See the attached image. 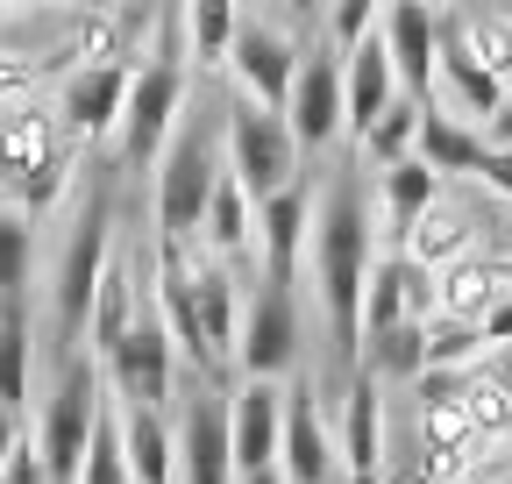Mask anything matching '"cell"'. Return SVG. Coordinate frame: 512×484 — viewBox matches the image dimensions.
Returning a JSON list of instances; mask_svg holds the SVG:
<instances>
[{
    "instance_id": "9",
    "label": "cell",
    "mask_w": 512,
    "mask_h": 484,
    "mask_svg": "<svg viewBox=\"0 0 512 484\" xmlns=\"http://www.w3.org/2000/svg\"><path fill=\"white\" fill-rule=\"evenodd\" d=\"M171 378H178V349H171V328H164V314L143 299V314H136V328L121 335V349L107 356V385H114V399L121 406H143V413H164V399H171Z\"/></svg>"
},
{
    "instance_id": "32",
    "label": "cell",
    "mask_w": 512,
    "mask_h": 484,
    "mask_svg": "<svg viewBox=\"0 0 512 484\" xmlns=\"http://www.w3.org/2000/svg\"><path fill=\"white\" fill-rule=\"evenodd\" d=\"M420 121H427V107H413V100L399 93L392 107H384V121H377V129H370L356 150H363L377 171H392V164H406V157L420 150Z\"/></svg>"
},
{
    "instance_id": "24",
    "label": "cell",
    "mask_w": 512,
    "mask_h": 484,
    "mask_svg": "<svg viewBox=\"0 0 512 484\" xmlns=\"http://www.w3.org/2000/svg\"><path fill=\"white\" fill-rule=\"evenodd\" d=\"M498 264L491 257H463V264H448L434 271V321H463V328H484V314L498 307Z\"/></svg>"
},
{
    "instance_id": "18",
    "label": "cell",
    "mask_w": 512,
    "mask_h": 484,
    "mask_svg": "<svg viewBox=\"0 0 512 484\" xmlns=\"http://www.w3.org/2000/svg\"><path fill=\"white\" fill-rule=\"evenodd\" d=\"M306 242H313V186H285L278 200L256 207V250H264V278L271 285H292L299 264H306Z\"/></svg>"
},
{
    "instance_id": "27",
    "label": "cell",
    "mask_w": 512,
    "mask_h": 484,
    "mask_svg": "<svg viewBox=\"0 0 512 484\" xmlns=\"http://www.w3.org/2000/svg\"><path fill=\"white\" fill-rule=\"evenodd\" d=\"M434 22H441V36L456 43L470 65H484L505 86V72H512V15L505 8H456V15H434Z\"/></svg>"
},
{
    "instance_id": "1",
    "label": "cell",
    "mask_w": 512,
    "mask_h": 484,
    "mask_svg": "<svg viewBox=\"0 0 512 484\" xmlns=\"http://www.w3.org/2000/svg\"><path fill=\"white\" fill-rule=\"evenodd\" d=\"M306 264H313V299H320V321H328L342 385H349L356 356H363V285L377 264V214H370V193H363L356 171H335L328 193H313Z\"/></svg>"
},
{
    "instance_id": "33",
    "label": "cell",
    "mask_w": 512,
    "mask_h": 484,
    "mask_svg": "<svg viewBox=\"0 0 512 484\" xmlns=\"http://www.w3.org/2000/svg\"><path fill=\"white\" fill-rule=\"evenodd\" d=\"M22 399H29V314L15 299V307H0V406L22 413Z\"/></svg>"
},
{
    "instance_id": "22",
    "label": "cell",
    "mask_w": 512,
    "mask_h": 484,
    "mask_svg": "<svg viewBox=\"0 0 512 484\" xmlns=\"http://www.w3.org/2000/svg\"><path fill=\"white\" fill-rule=\"evenodd\" d=\"M136 314H143V285H136V264H128V250H114V257H107V271H100V292H93L86 349L107 363V356L121 349V335L136 328Z\"/></svg>"
},
{
    "instance_id": "29",
    "label": "cell",
    "mask_w": 512,
    "mask_h": 484,
    "mask_svg": "<svg viewBox=\"0 0 512 484\" xmlns=\"http://www.w3.org/2000/svg\"><path fill=\"white\" fill-rule=\"evenodd\" d=\"M200 242H207V257H214V264H235V257L256 250V200L235 186L228 171H221V186H214V200H207Z\"/></svg>"
},
{
    "instance_id": "25",
    "label": "cell",
    "mask_w": 512,
    "mask_h": 484,
    "mask_svg": "<svg viewBox=\"0 0 512 484\" xmlns=\"http://www.w3.org/2000/svg\"><path fill=\"white\" fill-rule=\"evenodd\" d=\"M121 456H128V484H178V435L164 428V413L121 406Z\"/></svg>"
},
{
    "instance_id": "19",
    "label": "cell",
    "mask_w": 512,
    "mask_h": 484,
    "mask_svg": "<svg viewBox=\"0 0 512 484\" xmlns=\"http://www.w3.org/2000/svg\"><path fill=\"white\" fill-rule=\"evenodd\" d=\"M342 477L349 484H384V385L377 378H349L342 385Z\"/></svg>"
},
{
    "instance_id": "36",
    "label": "cell",
    "mask_w": 512,
    "mask_h": 484,
    "mask_svg": "<svg viewBox=\"0 0 512 484\" xmlns=\"http://www.w3.org/2000/svg\"><path fill=\"white\" fill-rule=\"evenodd\" d=\"M484 363V335L463 321H427V371H477Z\"/></svg>"
},
{
    "instance_id": "20",
    "label": "cell",
    "mask_w": 512,
    "mask_h": 484,
    "mask_svg": "<svg viewBox=\"0 0 512 484\" xmlns=\"http://www.w3.org/2000/svg\"><path fill=\"white\" fill-rule=\"evenodd\" d=\"M399 100V72H392V50H384V36H363L349 57H342V129L363 143L384 107Z\"/></svg>"
},
{
    "instance_id": "28",
    "label": "cell",
    "mask_w": 512,
    "mask_h": 484,
    "mask_svg": "<svg viewBox=\"0 0 512 484\" xmlns=\"http://www.w3.org/2000/svg\"><path fill=\"white\" fill-rule=\"evenodd\" d=\"M434 200H441V178H434L420 157H406V164H392V171H377V214H384V235H392V250L413 235V221H420Z\"/></svg>"
},
{
    "instance_id": "31",
    "label": "cell",
    "mask_w": 512,
    "mask_h": 484,
    "mask_svg": "<svg viewBox=\"0 0 512 484\" xmlns=\"http://www.w3.org/2000/svg\"><path fill=\"white\" fill-rule=\"evenodd\" d=\"M235 29H242V15L228 8V0H192V8L178 15V36H185V57L192 65H228V50H235Z\"/></svg>"
},
{
    "instance_id": "5",
    "label": "cell",
    "mask_w": 512,
    "mask_h": 484,
    "mask_svg": "<svg viewBox=\"0 0 512 484\" xmlns=\"http://www.w3.org/2000/svg\"><path fill=\"white\" fill-rule=\"evenodd\" d=\"M178 114H185V50H157L150 65H136V86L121 107V164L150 171L178 136Z\"/></svg>"
},
{
    "instance_id": "30",
    "label": "cell",
    "mask_w": 512,
    "mask_h": 484,
    "mask_svg": "<svg viewBox=\"0 0 512 484\" xmlns=\"http://www.w3.org/2000/svg\"><path fill=\"white\" fill-rule=\"evenodd\" d=\"M356 371L377 378V385H420L427 378V321H406L392 335H370L363 356H356Z\"/></svg>"
},
{
    "instance_id": "2",
    "label": "cell",
    "mask_w": 512,
    "mask_h": 484,
    "mask_svg": "<svg viewBox=\"0 0 512 484\" xmlns=\"http://www.w3.org/2000/svg\"><path fill=\"white\" fill-rule=\"evenodd\" d=\"M221 171H228V157L214 150V93H207V107L178 114V136L157 157V235L164 242H192V235H200Z\"/></svg>"
},
{
    "instance_id": "46",
    "label": "cell",
    "mask_w": 512,
    "mask_h": 484,
    "mask_svg": "<svg viewBox=\"0 0 512 484\" xmlns=\"http://www.w3.org/2000/svg\"><path fill=\"white\" fill-rule=\"evenodd\" d=\"M491 371H498V378L512 385V349H498V356H491Z\"/></svg>"
},
{
    "instance_id": "11",
    "label": "cell",
    "mask_w": 512,
    "mask_h": 484,
    "mask_svg": "<svg viewBox=\"0 0 512 484\" xmlns=\"http://www.w3.org/2000/svg\"><path fill=\"white\" fill-rule=\"evenodd\" d=\"M285 129H292L299 157L328 150L342 136V57L328 50V36L306 43V57H299V79H292V100H285Z\"/></svg>"
},
{
    "instance_id": "15",
    "label": "cell",
    "mask_w": 512,
    "mask_h": 484,
    "mask_svg": "<svg viewBox=\"0 0 512 484\" xmlns=\"http://www.w3.org/2000/svg\"><path fill=\"white\" fill-rule=\"evenodd\" d=\"M406 321H434V271H420L406 250H384L363 285V342L392 335Z\"/></svg>"
},
{
    "instance_id": "12",
    "label": "cell",
    "mask_w": 512,
    "mask_h": 484,
    "mask_svg": "<svg viewBox=\"0 0 512 484\" xmlns=\"http://www.w3.org/2000/svg\"><path fill=\"white\" fill-rule=\"evenodd\" d=\"M136 86V65H72L57 86V129L72 143H100L121 136V107Z\"/></svg>"
},
{
    "instance_id": "38",
    "label": "cell",
    "mask_w": 512,
    "mask_h": 484,
    "mask_svg": "<svg viewBox=\"0 0 512 484\" xmlns=\"http://www.w3.org/2000/svg\"><path fill=\"white\" fill-rule=\"evenodd\" d=\"M36 86H43V57H36V50H15V43H0V114L29 107Z\"/></svg>"
},
{
    "instance_id": "51",
    "label": "cell",
    "mask_w": 512,
    "mask_h": 484,
    "mask_svg": "<svg viewBox=\"0 0 512 484\" xmlns=\"http://www.w3.org/2000/svg\"><path fill=\"white\" fill-rule=\"evenodd\" d=\"M505 442H512V428H505Z\"/></svg>"
},
{
    "instance_id": "4",
    "label": "cell",
    "mask_w": 512,
    "mask_h": 484,
    "mask_svg": "<svg viewBox=\"0 0 512 484\" xmlns=\"http://www.w3.org/2000/svg\"><path fill=\"white\" fill-rule=\"evenodd\" d=\"M114 257V193L93 186L72 235H64V257H57V292H50V307H57V335L64 342H86V321H93V292H100V271Z\"/></svg>"
},
{
    "instance_id": "13",
    "label": "cell",
    "mask_w": 512,
    "mask_h": 484,
    "mask_svg": "<svg viewBox=\"0 0 512 484\" xmlns=\"http://www.w3.org/2000/svg\"><path fill=\"white\" fill-rule=\"evenodd\" d=\"M377 36L392 50V72H399V93L413 107H434L441 93V36H434V8L420 0H392V8L377 15Z\"/></svg>"
},
{
    "instance_id": "45",
    "label": "cell",
    "mask_w": 512,
    "mask_h": 484,
    "mask_svg": "<svg viewBox=\"0 0 512 484\" xmlns=\"http://www.w3.org/2000/svg\"><path fill=\"white\" fill-rule=\"evenodd\" d=\"M392 484H441V477H427L420 463H399V470H392Z\"/></svg>"
},
{
    "instance_id": "17",
    "label": "cell",
    "mask_w": 512,
    "mask_h": 484,
    "mask_svg": "<svg viewBox=\"0 0 512 484\" xmlns=\"http://www.w3.org/2000/svg\"><path fill=\"white\" fill-rule=\"evenodd\" d=\"M228 442H235V477L278 470V442H285V385H256V378H242V392L228 399Z\"/></svg>"
},
{
    "instance_id": "39",
    "label": "cell",
    "mask_w": 512,
    "mask_h": 484,
    "mask_svg": "<svg viewBox=\"0 0 512 484\" xmlns=\"http://www.w3.org/2000/svg\"><path fill=\"white\" fill-rule=\"evenodd\" d=\"M377 15H384V8H370V0H342V8L328 15V50L349 57L363 36H377Z\"/></svg>"
},
{
    "instance_id": "50",
    "label": "cell",
    "mask_w": 512,
    "mask_h": 484,
    "mask_svg": "<svg viewBox=\"0 0 512 484\" xmlns=\"http://www.w3.org/2000/svg\"><path fill=\"white\" fill-rule=\"evenodd\" d=\"M328 484H349V477H328Z\"/></svg>"
},
{
    "instance_id": "3",
    "label": "cell",
    "mask_w": 512,
    "mask_h": 484,
    "mask_svg": "<svg viewBox=\"0 0 512 484\" xmlns=\"http://www.w3.org/2000/svg\"><path fill=\"white\" fill-rule=\"evenodd\" d=\"M64 178H72V143L57 129V107H15L0 114V186L22 200V214H43Z\"/></svg>"
},
{
    "instance_id": "14",
    "label": "cell",
    "mask_w": 512,
    "mask_h": 484,
    "mask_svg": "<svg viewBox=\"0 0 512 484\" xmlns=\"http://www.w3.org/2000/svg\"><path fill=\"white\" fill-rule=\"evenodd\" d=\"M178 484H235V442H228V392L200 385L178 413Z\"/></svg>"
},
{
    "instance_id": "23",
    "label": "cell",
    "mask_w": 512,
    "mask_h": 484,
    "mask_svg": "<svg viewBox=\"0 0 512 484\" xmlns=\"http://www.w3.org/2000/svg\"><path fill=\"white\" fill-rule=\"evenodd\" d=\"M470 242H477V214L463 207V200H434L420 221H413V235L399 242V250L420 264V271H448V264H463L470 257Z\"/></svg>"
},
{
    "instance_id": "10",
    "label": "cell",
    "mask_w": 512,
    "mask_h": 484,
    "mask_svg": "<svg viewBox=\"0 0 512 484\" xmlns=\"http://www.w3.org/2000/svg\"><path fill=\"white\" fill-rule=\"evenodd\" d=\"M299 57H306V43H292L278 22H256V15H242L235 50H228V72H235V86H242V100H249V107H271V114H285L292 79H299Z\"/></svg>"
},
{
    "instance_id": "40",
    "label": "cell",
    "mask_w": 512,
    "mask_h": 484,
    "mask_svg": "<svg viewBox=\"0 0 512 484\" xmlns=\"http://www.w3.org/2000/svg\"><path fill=\"white\" fill-rule=\"evenodd\" d=\"M0 484H50V470H43V449H36V435H22V449L8 456V470H0Z\"/></svg>"
},
{
    "instance_id": "7",
    "label": "cell",
    "mask_w": 512,
    "mask_h": 484,
    "mask_svg": "<svg viewBox=\"0 0 512 484\" xmlns=\"http://www.w3.org/2000/svg\"><path fill=\"white\" fill-rule=\"evenodd\" d=\"M100 413H107V399H100L93 356H72V363H64V378H57V392H50V406H43V428H36V449H43L50 484H79V463L93 449Z\"/></svg>"
},
{
    "instance_id": "35",
    "label": "cell",
    "mask_w": 512,
    "mask_h": 484,
    "mask_svg": "<svg viewBox=\"0 0 512 484\" xmlns=\"http://www.w3.org/2000/svg\"><path fill=\"white\" fill-rule=\"evenodd\" d=\"M463 406L477 420V435H505L512 428V385L491 371V363H477V371L463 378Z\"/></svg>"
},
{
    "instance_id": "21",
    "label": "cell",
    "mask_w": 512,
    "mask_h": 484,
    "mask_svg": "<svg viewBox=\"0 0 512 484\" xmlns=\"http://www.w3.org/2000/svg\"><path fill=\"white\" fill-rule=\"evenodd\" d=\"M192 321H200V342H207V363L214 378L235 363V335H242V299H235V271L214 264V257H192Z\"/></svg>"
},
{
    "instance_id": "8",
    "label": "cell",
    "mask_w": 512,
    "mask_h": 484,
    "mask_svg": "<svg viewBox=\"0 0 512 484\" xmlns=\"http://www.w3.org/2000/svg\"><path fill=\"white\" fill-rule=\"evenodd\" d=\"M235 363L256 385H285L299 371V299L292 285H256V299L242 307V335H235Z\"/></svg>"
},
{
    "instance_id": "42",
    "label": "cell",
    "mask_w": 512,
    "mask_h": 484,
    "mask_svg": "<svg viewBox=\"0 0 512 484\" xmlns=\"http://www.w3.org/2000/svg\"><path fill=\"white\" fill-rule=\"evenodd\" d=\"M477 186H491V193H505V200H512V150H491V157H484Z\"/></svg>"
},
{
    "instance_id": "34",
    "label": "cell",
    "mask_w": 512,
    "mask_h": 484,
    "mask_svg": "<svg viewBox=\"0 0 512 484\" xmlns=\"http://www.w3.org/2000/svg\"><path fill=\"white\" fill-rule=\"evenodd\" d=\"M29 257H36L29 214H22V207H0V307H15V299H22V285H29Z\"/></svg>"
},
{
    "instance_id": "43",
    "label": "cell",
    "mask_w": 512,
    "mask_h": 484,
    "mask_svg": "<svg viewBox=\"0 0 512 484\" xmlns=\"http://www.w3.org/2000/svg\"><path fill=\"white\" fill-rule=\"evenodd\" d=\"M22 449V413H8L0 406V470H8V456Z\"/></svg>"
},
{
    "instance_id": "37",
    "label": "cell",
    "mask_w": 512,
    "mask_h": 484,
    "mask_svg": "<svg viewBox=\"0 0 512 484\" xmlns=\"http://www.w3.org/2000/svg\"><path fill=\"white\" fill-rule=\"evenodd\" d=\"M79 484H128V456H121V420L100 413V428H93V449L79 463Z\"/></svg>"
},
{
    "instance_id": "6",
    "label": "cell",
    "mask_w": 512,
    "mask_h": 484,
    "mask_svg": "<svg viewBox=\"0 0 512 484\" xmlns=\"http://www.w3.org/2000/svg\"><path fill=\"white\" fill-rule=\"evenodd\" d=\"M228 178H235L256 207L278 200L285 186H299V143L285 129V114L249 107V100H228Z\"/></svg>"
},
{
    "instance_id": "47",
    "label": "cell",
    "mask_w": 512,
    "mask_h": 484,
    "mask_svg": "<svg viewBox=\"0 0 512 484\" xmlns=\"http://www.w3.org/2000/svg\"><path fill=\"white\" fill-rule=\"evenodd\" d=\"M242 484H285V477H278V470H256V477H242Z\"/></svg>"
},
{
    "instance_id": "16",
    "label": "cell",
    "mask_w": 512,
    "mask_h": 484,
    "mask_svg": "<svg viewBox=\"0 0 512 484\" xmlns=\"http://www.w3.org/2000/svg\"><path fill=\"white\" fill-rule=\"evenodd\" d=\"M278 477L285 484H328L342 477V456H335V435L320 420V392L299 378L285 385V442H278Z\"/></svg>"
},
{
    "instance_id": "48",
    "label": "cell",
    "mask_w": 512,
    "mask_h": 484,
    "mask_svg": "<svg viewBox=\"0 0 512 484\" xmlns=\"http://www.w3.org/2000/svg\"><path fill=\"white\" fill-rule=\"evenodd\" d=\"M491 264H498V278H505V285H512V250H505V257H491Z\"/></svg>"
},
{
    "instance_id": "26",
    "label": "cell",
    "mask_w": 512,
    "mask_h": 484,
    "mask_svg": "<svg viewBox=\"0 0 512 484\" xmlns=\"http://www.w3.org/2000/svg\"><path fill=\"white\" fill-rule=\"evenodd\" d=\"M413 157H420L434 178H477L484 157H491V143H484V129H470V121L427 107V121H420V150H413Z\"/></svg>"
},
{
    "instance_id": "41",
    "label": "cell",
    "mask_w": 512,
    "mask_h": 484,
    "mask_svg": "<svg viewBox=\"0 0 512 484\" xmlns=\"http://www.w3.org/2000/svg\"><path fill=\"white\" fill-rule=\"evenodd\" d=\"M477 335H484V349H491V356H498V349H512V285L498 292V307L484 314V328H477Z\"/></svg>"
},
{
    "instance_id": "49",
    "label": "cell",
    "mask_w": 512,
    "mask_h": 484,
    "mask_svg": "<svg viewBox=\"0 0 512 484\" xmlns=\"http://www.w3.org/2000/svg\"><path fill=\"white\" fill-rule=\"evenodd\" d=\"M484 484H512V477H484Z\"/></svg>"
},
{
    "instance_id": "44",
    "label": "cell",
    "mask_w": 512,
    "mask_h": 484,
    "mask_svg": "<svg viewBox=\"0 0 512 484\" xmlns=\"http://www.w3.org/2000/svg\"><path fill=\"white\" fill-rule=\"evenodd\" d=\"M484 143H491V150H512V100H505V107L484 121Z\"/></svg>"
}]
</instances>
